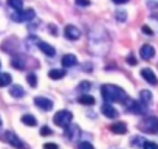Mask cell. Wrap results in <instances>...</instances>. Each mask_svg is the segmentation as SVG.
<instances>
[{"label":"cell","instance_id":"7","mask_svg":"<svg viewBox=\"0 0 158 149\" xmlns=\"http://www.w3.org/2000/svg\"><path fill=\"white\" fill-rule=\"evenodd\" d=\"M64 34H65L67 39L76 40V39L81 37V30H79L77 27H74V25H67V27L64 28Z\"/></svg>","mask_w":158,"mask_h":149},{"label":"cell","instance_id":"26","mask_svg":"<svg viewBox=\"0 0 158 149\" xmlns=\"http://www.w3.org/2000/svg\"><path fill=\"white\" fill-rule=\"evenodd\" d=\"M143 149H158V144L153 141H144L143 143Z\"/></svg>","mask_w":158,"mask_h":149},{"label":"cell","instance_id":"22","mask_svg":"<svg viewBox=\"0 0 158 149\" xmlns=\"http://www.w3.org/2000/svg\"><path fill=\"white\" fill-rule=\"evenodd\" d=\"M77 101L81 103V104H87V106H93L95 104V98L92 95H87V93L85 95H81Z\"/></svg>","mask_w":158,"mask_h":149},{"label":"cell","instance_id":"13","mask_svg":"<svg viewBox=\"0 0 158 149\" xmlns=\"http://www.w3.org/2000/svg\"><path fill=\"white\" fill-rule=\"evenodd\" d=\"M37 47H39L47 56H54V54H56L54 47H51L50 44H47V42H44V40H37Z\"/></svg>","mask_w":158,"mask_h":149},{"label":"cell","instance_id":"25","mask_svg":"<svg viewBox=\"0 0 158 149\" xmlns=\"http://www.w3.org/2000/svg\"><path fill=\"white\" fill-rule=\"evenodd\" d=\"M90 87H92V84L89 83V81H82L81 84H79V90H81V92H89L90 90Z\"/></svg>","mask_w":158,"mask_h":149},{"label":"cell","instance_id":"14","mask_svg":"<svg viewBox=\"0 0 158 149\" xmlns=\"http://www.w3.org/2000/svg\"><path fill=\"white\" fill-rule=\"evenodd\" d=\"M60 62H62V65H64V67H73V65H76V64H77V59H76V56H74V54H64Z\"/></svg>","mask_w":158,"mask_h":149},{"label":"cell","instance_id":"19","mask_svg":"<svg viewBox=\"0 0 158 149\" xmlns=\"http://www.w3.org/2000/svg\"><path fill=\"white\" fill-rule=\"evenodd\" d=\"M10 95H11L13 98H22V96L25 95V92H23V89H22L20 86H13V87L10 89Z\"/></svg>","mask_w":158,"mask_h":149},{"label":"cell","instance_id":"16","mask_svg":"<svg viewBox=\"0 0 158 149\" xmlns=\"http://www.w3.org/2000/svg\"><path fill=\"white\" fill-rule=\"evenodd\" d=\"M152 93L149 92V90H141L139 92V101L144 104V106H149L150 103H152Z\"/></svg>","mask_w":158,"mask_h":149},{"label":"cell","instance_id":"32","mask_svg":"<svg viewBox=\"0 0 158 149\" xmlns=\"http://www.w3.org/2000/svg\"><path fill=\"white\" fill-rule=\"evenodd\" d=\"M127 62H129L130 65H135V64H136V59L133 57V54H130V56L127 57Z\"/></svg>","mask_w":158,"mask_h":149},{"label":"cell","instance_id":"35","mask_svg":"<svg viewBox=\"0 0 158 149\" xmlns=\"http://www.w3.org/2000/svg\"><path fill=\"white\" fill-rule=\"evenodd\" d=\"M0 65H2V64H0Z\"/></svg>","mask_w":158,"mask_h":149},{"label":"cell","instance_id":"30","mask_svg":"<svg viewBox=\"0 0 158 149\" xmlns=\"http://www.w3.org/2000/svg\"><path fill=\"white\" fill-rule=\"evenodd\" d=\"M44 149H59V146L56 143H45L44 144Z\"/></svg>","mask_w":158,"mask_h":149},{"label":"cell","instance_id":"15","mask_svg":"<svg viewBox=\"0 0 158 149\" xmlns=\"http://www.w3.org/2000/svg\"><path fill=\"white\" fill-rule=\"evenodd\" d=\"M110 130H112L113 134H126V132H127V126H126V123L118 121V123H115V124L110 126Z\"/></svg>","mask_w":158,"mask_h":149},{"label":"cell","instance_id":"17","mask_svg":"<svg viewBox=\"0 0 158 149\" xmlns=\"http://www.w3.org/2000/svg\"><path fill=\"white\" fill-rule=\"evenodd\" d=\"M48 76L51 79H62L65 76V71L64 70H59V68H53V70L48 71Z\"/></svg>","mask_w":158,"mask_h":149},{"label":"cell","instance_id":"6","mask_svg":"<svg viewBox=\"0 0 158 149\" xmlns=\"http://www.w3.org/2000/svg\"><path fill=\"white\" fill-rule=\"evenodd\" d=\"M127 109L132 112V113H144L146 110V106L141 103V101H136V100H129L127 98Z\"/></svg>","mask_w":158,"mask_h":149},{"label":"cell","instance_id":"23","mask_svg":"<svg viewBox=\"0 0 158 149\" xmlns=\"http://www.w3.org/2000/svg\"><path fill=\"white\" fill-rule=\"evenodd\" d=\"M6 20H8V17H6L3 8L0 6V31H3V30L6 28Z\"/></svg>","mask_w":158,"mask_h":149},{"label":"cell","instance_id":"20","mask_svg":"<svg viewBox=\"0 0 158 149\" xmlns=\"http://www.w3.org/2000/svg\"><path fill=\"white\" fill-rule=\"evenodd\" d=\"M22 123L23 124H27V126H30V127H33V126H36L37 124V121H36V118L33 117V115H30V113H25V115H22Z\"/></svg>","mask_w":158,"mask_h":149},{"label":"cell","instance_id":"8","mask_svg":"<svg viewBox=\"0 0 158 149\" xmlns=\"http://www.w3.org/2000/svg\"><path fill=\"white\" fill-rule=\"evenodd\" d=\"M141 76H143L144 81H147V83L152 84V86H156V84H158L156 74H155L153 70H150V68H143V70H141Z\"/></svg>","mask_w":158,"mask_h":149},{"label":"cell","instance_id":"4","mask_svg":"<svg viewBox=\"0 0 158 149\" xmlns=\"http://www.w3.org/2000/svg\"><path fill=\"white\" fill-rule=\"evenodd\" d=\"M36 16L34 10L33 8H28V10H20V11H16L11 14V19L16 20V22H28V20H33Z\"/></svg>","mask_w":158,"mask_h":149},{"label":"cell","instance_id":"1","mask_svg":"<svg viewBox=\"0 0 158 149\" xmlns=\"http://www.w3.org/2000/svg\"><path fill=\"white\" fill-rule=\"evenodd\" d=\"M101 95H102V98L107 103H126L127 101L126 92L121 87L115 86V84H106V86H102Z\"/></svg>","mask_w":158,"mask_h":149},{"label":"cell","instance_id":"3","mask_svg":"<svg viewBox=\"0 0 158 149\" xmlns=\"http://www.w3.org/2000/svg\"><path fill=\"white\" fill-rule=\"evenodd\" d=\"M139 129L146 134H158V118L156 117H147L139 123Z\"/></svg>","mask_w":158,"mask_h":149},{"label":"cell","instance_id":"24","mask_svg":"<svg viewBox=\"0 0 158 149\" xmlns=\"http://www.w3.org/2000/svg\"><path fill=\"white\" fill-rule=\"evenodd\" d=\"M27 81H28V84H30L31 87H36V86H37V78H36L34 73H30V74H28V76H27Z\"/></svg>","mask_w":158,"mask_h":149},{"label":"cell","instance_id":"9","mask_svg":"<svg viewBox=\"0 0 158 149\" xmlns=\"http://www.w3.org/2000/svg\"><path fill=\"white\" fill-rule=\"evenodd\" d=\"M34 104L39 109H42V110H50L53 107V101L48 100V98H44V96H36L34 98Z\"/></svg>","mask_w":158,"mask_h":149},{"label":"cell","instance_id":"27","mask_svg":"<svg viewBox=\"0 0 158 149\" xmlns=\"http://www.w3.org/2000/svg\"><path fill=\"white\" fill-rule=\"evenodd\" d=\"M77 149H95L92 143H87V141H82V143H79Z\"/></svg>","mask_w":158,"mask_h":149},{"label":"cell","instance_id":"18","mask_svg":"<svg viewBox=\"0 0 158 149\" xmlns=\"http://www.w3.org/2000/svg\"><path fill=\"white\" fill-rule=\"evenodd\" d=\"M6 3H8V6L13 8L14 11L23 10V0H6Z\"/></svg>","mask_w":158,"mask_h":149},{"label":"cell","instance_id":"28","mask_svg":"<svg viewBox=\"0 0 158 149\" xmlns=\"http://www.w3.org/2000/svg\"><path fill=\"white\" fill-rule=\"evenodd\" d=\"M116 19H118L119 22H124V20L127 19V14H126V11H116Z\"/></svg>","mask_w":158,"mask_h":149},{"label":"cell","instance_id":"5","mask_svg":"<svg viewBox=\"0 0 158 149\" xmlns=\"http://www.w3.org/2000/svg\"><path fill=\"white\" fill-rule=\"evenodd\" d=\"M3 140H5L10 146H13V147H16V149H23V141H22L14 132H11V130H6V132L3 134Z\"/></svg>","mask_w":158,"mask_h":149},{"label":"cell","instance_id":"12","mask_svg":"<svg viewBox=\"0 0 158 149\" xmlns=\"http://www.w3.org/2000/svg\"><path fill=\"white\" fill-rule=\"evenodd\" d=\"M67 130H65V134H67V137L70 138V140H76V138H79V134H81V129H79L76 124H70L68 127H65Z\"/></svg>","mask_w":158,"mask_h":149},{"label":"cell","instance_id":"21","mask_svg":"<svg viewBox=\"0 0 158 149\" xmlns=\"http://www.w3.org/2000/svg\"><path fill=\"white\" fill-rule=\"evenodd\" d=\"M11 84V74L10 73H0V87H6Z\"/></svg>","mask_w":158,"mask_h":149},{"label":"cell","instance_id":"31","mask_svg":"<svg viewBox=\"0 0 158 149\" xmlns=\"http://www.w3.org/2000/svg\"><path fill=\"white\" fill-rule=\"evenodd\" d=\"M40 134H42V135H50V134H51V130H50V127L44 126V127L40 129Z\"/></svg>","mask_w":158,"mask_h":149},{"label":"cell","instance_id":"10","mask_svg":"<svg viewBox=\"0 0 158 149\" xmlns=\"http://www.w3.org/2000/svg\"><path fill=\"white\" fill-rule=\"evenodd\" d=\"M139 56H141L144 61H149V59H152V57L155 56V48H153L152 45L146 44V45L141 47V50H139Z\"/></svg>","mask_w":158,"mask_h":149},{"label":"cell","instance_id":"33","mask_svg":"<svg viewBox=\"0 0 158 149\" xmlns=\"http://www.w3.org/2000/svg\"><path fill=\"white\" fill-rule=\"evenodd\" d=\"M143 33H146V34H152V30H150L147 25H144V27H143Z\"/></svg>","mask_w":158,"mask_h":149},{"label":"cell","instance_id":"29","mask_svg":"<svg viewBox=\"0 0 158 149\" xmlns=\"http://www.w3.org/2000/svg\"><path fill=\"white\" fill-rule=\"evenodd\" d=\"M74 3L79 6H89L90 5V0H74Z\"/></svg>","mask_w":158,"mask_h":149},{"label":"cell","instance_id":"2","mask_svg":"<svg viewBox=\"0 0 158 149\" xmlns=\"http://www.w3.org/2000/svg\"><path fill=\"white\" fill-rule=\"evenodd\" d=\"M53 121L59 127H68L73 121V113L70 110H59V112H56Z\"/></svg>","mask_w":158,"mask_h":149},{"label":"cell","instance_id":"11","mask_svg":"<svg viewBox=\"0 0 158 149\" xmlns=\"http://www.w3.org/2000/svg\"><path fill=\"white\" fill-rule=\"evenodd\" d=\"M101 112H102V113H104V117H107V118H116V117H118V110H116V109H115L110 103L102 104Z\"/></svg>","mask_w":158,"mask_h":149},{"label":"cell","instance_id":"34","mask_svg":"<svg viewBox=\"0 0 158 149\" xmlns=\"http://www.w3.org/2000/svg\"><path fill=\"white\" fill-rule=\"evenodd\" d=\"M113 3H116V5H121V3H127L129 0H112Z\"/></svg>","mask_w":158,"mask_h":149}]
</instances>
